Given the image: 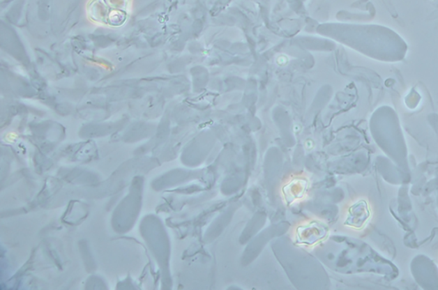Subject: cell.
<instances>
[{"mask_svg": "<svg viewBox=\"0 0 438 290\" xmlns=\"http://www.w3.org/2000/svg\"><path fill=\"white\" fill-rule=\"evenodd\" d=\"M133 0H89L86 17L94 24L107 28H120L130 18Z\"/></svg>", "mask_w": 438, "mask_h": 290, "instance_id": "6da1fadb", "label": "cell"}, {"mask_svg": "<svg viewBox=\"0 0 438 290\" xmlns=\"http://www.w3.org/2000/svg\"><path fill=\"white\" fill-rule=\"evenodd\" d=\"M328 235L326 224L315 221L307 225L301 226L297 231V241L300 244L312 246L323 241Z\"/></svg>", "mask_w": 438, "mask_h": 290, "instance_id": "7a4b0ae2", "label": "cell"}]
</instances>
